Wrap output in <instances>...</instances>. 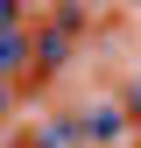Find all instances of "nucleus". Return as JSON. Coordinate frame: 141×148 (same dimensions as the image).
<instances>
[{
  "label": "nucleus",
  "instance_id": "obj_1",
  "mask_svg": "<svg viewBox=\"0 0 141 148\" xmlns=\"http://www.w3.org/2000/svg\"><path fill=\"white\" fill-rule=\"evenodd\" d=\"M120 134H127V127H120V106H113V99H92V106H85V141L113 148Z\"/></svg>",
  "mask_w": 141,
  "mask_h": 148
},
{
  "label": "nucleus",
  "instance_id": "obj_2",
  "mask_svg": "<svg viewBox=\"0 0 141 148\" xmlns=\"http://www.w3.org/2000/svg\"><path fill=\"white\" fill-rule=\"evenodd\" d=\"M21 57H28V35H21V28H0V85L14 78V64H21Z\"/></svg>",
  "mask_w": 141,
  "mask_h": 148
},
{
  "label": "nucleus",
  "instance_id": "obj_3",
  "mask_svg": "<svg viewBox=\"0 0 141 148\" xmlns=\"http://www.w3.org/2000/svg\"><path fill=\"white\" fill-rule=\"evenodd\" d=\"M35 148H78V141H70V127H64V120H49L42 134H35Z\"/></svg>",
  "mask_w": 141,
  "mask_h": 148
},
{
  "label": "nucleus",
  "instance_id": "obj_4",
  "mask_svg": "<svg viewBox=\"0 0 141 148\" xmlns=\"http://www.w3.org/2000/svg\"><path fill=\"white\" fill-rule=\"evenodd\" d=\"M7 99H14V92H7V85H0V113H7Z\"/></svg>",
  "mask_w": 141,
  "mask_h": 148
}]
</instances>
